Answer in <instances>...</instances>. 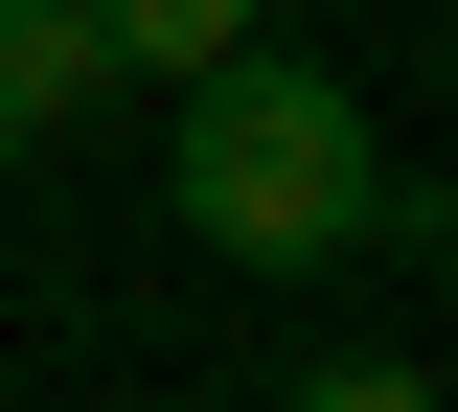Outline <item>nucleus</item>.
<instances>
[{"instance_id": "f257e3e1", "label": "nucleus", "mask_w": 458, "mask_h": 412, "mask_svg": "<svg viewBox=\"0 0 458 412\" xmlns=\"http://www.w3.org/2000/svg\"><path fill=\"white\" fill-rule=\"evenodd\" d=\"M161 206H183V252H229V275H344V252H390V138H367L344 69L229 46L207 92H161Z\"/></svg>"}, {"instance_id": "f03ea898", "label": "nucleus", "mask_w": 458, "mask_h": 412, "mask_svg": "<svg viewBox=\"0 0 458 412\" xmlns=\"http://www.w3.org/2000/svg\"><path fill=\"white\" fill-rule=\"evenodd\" d=\"M92 92H114V69H92V23H69V0H0V161H47Z\"/></svg>"}, {"instance_id": "7ed1b4c3", "label": "nucleus", "mask_w": 458, "mask_h": 412, "mask_svg": "<svg viewBox=\"0 0 458 412\" xmlns=\"http://www.w3.org/2000/svg\"><path fill=\"white\" fill-rule=\"evenodd\" d=\"M69 23H92V69H114V92H207V69L252 46V0H69Z\"/></svg>"}, {"instance_id": "20e7f679", "label": "nucleus", "mask_w": 458, "mask_h": 412, "mask_svg": "<svg viewBox=\"0 0 458 412\" xmlns=\"http://www.w3.org/2000/svg\"><path fill=\"white\" fill-rule=\"evenodd\" d=\"M276 412H436V366H412V344H344V366H298Z\"/></svg>"}]
</instances>
